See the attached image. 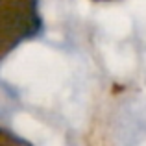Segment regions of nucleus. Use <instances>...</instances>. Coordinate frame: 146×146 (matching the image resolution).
Returning a JSON list of instances; mask_svg holds the SVG:
<instances>
[{
    "instance_id": "f257e3e1",
    "label": "nucleus",
    "mask_w": 146,
    "mask_h": 146,
    "mask_svg": "<svg viewBox=\"0 0 146 146\" xmlns=\"http://www.w3.org/2000/svg\"><path fill=\"white\" fill-rule=\"evenodd\" d=\"M41 30L39 0H0V61Z\"/></svg>"
},
{
    "instance_id": "f03ea898",
    "label": "nucleus",
    "mask_w": 146,
    "mask_h": 146,
    "mask_svg": "<svg viewBox=\"0 0 146 146\" xmlns=\"http://www.w3.org/2000/svg\"><path fill=\"white\" fill-rule=\"evenodd\" d=\"M0 146H32V143H28L26 139L7 131V129L0 128Z\"/></svg>"
},
{
    "instance_id": "7ed1b4c3",
    "label": "nucleus",
    "mask_w": 146,
    "mask_h": 146,
    "mask_svg": "<svg viewBox=\"0 0 146 146\" xmlns=\"http://www.w3.org/2000/svg\"><path fill=\"white\" fill-rule=\"evenodd\" d=\"M96 2H107V0H96Z\"/></svg>"
}]
</instances>
